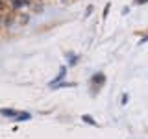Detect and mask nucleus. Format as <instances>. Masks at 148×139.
<instances>
[{"label":"nucleus","instance_id":"obj_1","mask_svg":"<svg viewBox=\"0 0 148 139\" xmlns=\"http://www.w3.org/2000/svg\"><path fill=\"white\" fill-rule=\"evenodd\" d=\"M91 83H92V93H98V89L106 83L104 72H95V74L91 76Z\"/></svg>","mask_w":148,"mask_h":139},{"label":"nucleus","instance_id":"obj_2","mask_svg":"<svg viewBox=\"0 0 148 139\" xmlns=\"http://www.w3.org/2000/svg\"><path fill=\"white\" fill-rule=\"evenodd\" d=\"M65 74H67V67H65V65H63V67L59 69V74H58V76L54 78L52 82H50V87H52V85H56V83H59V82H61L63 78H65Z\"/></svg>","mask_w":148,"mask_h":139},{"label":"nucleus","instance_id":"obj_3","mask_svg":"<svg viewBox=\"0 0 148 139\" xmlns=\"http://www.w3.org/2000/svg\"><path fill=\"white\" fill-rule=\"evenodd\" d=\"M11 6L15 9H21V8L30 6V0H11Z\"/></svg>","mask_w":148,"mask_h":139},{"label":"nucleus","instance_id":"obj_4","mask_svg":"<svg viewBox=\"0 0 148 139\" xmlns=\"http://www.w3.org/2000/svg\"><path fill=\"white\" fill-rule=\"evenodd\" d=\"M0 113L4 115V117H9V119H15V115L18 113L17 109H11V108H4V109H0Z\"/></svg>","mask_w":148,"mask_h":139},{"label":"nucleus","instance_id":"obj_5","mask_svg":"<svg viewBox=\"0 0 148 139\" xmlns=\"http://www.w3.org/2000/svg\"><path fill=\"white\" fill-rule=\"evenodd\" d=\"M32 115L26 113V111H22V113H17L15 115V122H24V120H30Z\"/></svg>","mask_w":148,"mask_h":139},{"label":"nucleus","instance_id":"obj_6","mask_svg":"<svg viewBox=\"0 0 148 139\" xmlns=\"http://www.w3.org/2000/svg\"><path fill=\"white\" fill-rule=\"evenodd\" d=\"M67 58H69V65H72V67L78 63V59H80L76 54H72V52H69V54H67Z\"/></svg>","mask_w":148,"mask_h":139},{"label":"nucleus","instance_id":"obj_7","mask_svg":"<svg viewBox=\"0 0 148 139\" xmlns=\"http://www.w3.org/2000/svg\"><path fill=\"white\" fill-rule=\"evenodd\" d=\"M82 120L83 122H87V124H91V126H96V120L91 117V115H82Z\"/></svg>","mask_w":148,"mask_h":139},{"label":"nucleus","instance_id":"obj_8","mask_svg":"<svg viewBox=\"0 0 148 139\" xmlns=\"http://www.w3.org/2000/svg\"><path fill=\"white\" fill-rule=\"evenodd\" d=\"M109 6H111V4H108V6H106V9H104V19L108 17V13H109Z\"/></svg>","mask_w":148,"mask_h":139},{"label":"nucleus","instance_id":"obj_9","mask_svg":"<svg viewBox=\"0 0 148 139\" xmlns=\"http://www.w3.org/2000/svg\"><path fill=\"white\" fill-rule=\"evenodd\" d=\"M148 2V0H137V4H139V6H141V4H146Z\"/></svg>","mask_w":148,"mask_h":139},{"label":"nucleus","instance_id":"obj_10","mask_svg":"<svg viewBox=\"0 0 148 139\" xmlns=\"http://www.w3.org/2000/svg\"><path fill=\"white\" fill-rule=\"evenodd\" d=\"M2 6H4V2H2V0H0V11H2Z\"/></svg>","mask_w":148,"mask_h":139},{"label":"nucleus","instance_id":"obj_11","mask_svg":"<svg viewBox=\"0 0 148 139\" xmlns=\"http://www.w3.org/2000/svg\"><path fill=\"white\" fill-rule=\"evenodd\" d=\"M61 2H69V0H61Z\"/></svg>","mask_w":148,"mask_h":139}]
</instances>
